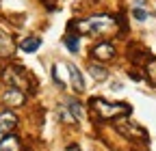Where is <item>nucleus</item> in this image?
Listing matches in <instances>:
<instances>
[{
  "label": "nucleus",
  "instance_id": "423d86ee",
  "mask_svg": "<svg viewBox=\"0 0 156 151\" xmlns=\"http://www.w3.org/2000/svg\"><path fill=\"white\" fill-rule=\"evenodd\" d=\"M91 56H93L95 61L106 63V61H111L113 56H115V45L108 43V41H102V43H98V45L91 48Z\"/></svg>",
  "mask_w": 156,
  "mask_h": 151
},
{
  "label": "nucleus",
  "instance_id": "f3484780",
  "mask_svg": "<svg viewBox=\"0 0 156 151\" xmlns=\"http://www.w3.org/2000/svg\"><path fill=\"white\" fill-rule=\"evenodd\" d=\"M58 115H61V121H65V123H74V121H76V119L69 115V110H61Z\"/></svg>",
  "mask_w": 156,
  "mask_h": 151
},
{
  "label": "nucleus",
  "instance_id": "a211bd4d",
  "mask_svg": "<svg viewBox=\"0 0 156 151\" xmlns=\"http://www.w3.org/2000/svg\"><path fill=\"white\" fill-rule=\"evenodd\" d=\"M65 151H83V149H80V147H78V145H69V147H67Z\"/></svg>",
  "mask_w": 156,
  "mask_h": 151
},
{
  "label": "nucleus",
  "instance_id": "39448f33",
  "mask_svg": "<svg viewBox=\"0 0 156 151\" xmlns=\"http://www.w3.org/2000/svg\"><path fill=\"white\" fill-rule=\"evenodd\" d=\"M117 129H119L124 136L132 138V140H147V132L141 125L132 123V121H117Z\"/></svg>",
  "mask_w": 156,
  "mask_h": 151
},
{
  "label": "nucleus",
  "instance_id": "f8f14e48",
  "mask_svg": "<svg viewBox=\"0 0 156 151\" xmlns=\"http://www.w3.org/2000/svg\"><path fill=\"white\" fill-rule=\"evenodd\" d=\"M89 73L93 76V78H95L98 82H104V80L108 78V71H106V67H100L98 63H91V65H89Z\"/></svg>",
  "mask_w": 156,
  "mask_h": 151
},
{
  "label": "nucleus",
  "instance_id": "20e7f679",
  "mask_svg": "<svg viewBox=\"0 0 156 151\" xmlns=\"http://www.w3.org/2000/svg\"><path fill=\"white\" fill-rule=\"evenodd\" d=\"M0 102H2L5 106H9V108H17V106H22L26 102V95H24L22 89L9 86V89H5L2 93H0Z\"/></svg>",
  "mask_w": 156,
  "mask_h": 151
},
{
  "label": "nucleus",
  "instance_id": "0eeeda50",
  "mask_svg": "<svg viewBox=\"0 0 156 151\" xmlns=\"http://www.w3.org/2000/svg\"><path fill=\"white\" fill-rule=\"evenodd\" d=\"M15 125H17V117L13 115L11 110L0 112V140L11 134V132L15 129Z\"/></svg>",
  "mask_w": 156,
  "mask_h": 151
},
{
  "label": "nucleus",
  "instance_id": "dca6fc26",
  "mask_svg": "<svg viewBox=\"0 0 156 151\" xmlns=\"http://www.w3.org/2000/svg\"><path fill=\"white\" fill-rule=\"evenodd\" d=\"M132 15H134V20H139V22L147 20V11H145V9H139V7L132 9Z\"/></svg>",
  "mask_w": 156,
  "mask_h": 151
},
{
  "label": "nucleus",
  "instance_id": "7ed1b4c3",
  "mask_svg": "<svg viewBox=\"0 0 156 151\" xmlns=\"http://www.w3.org/2000/svg\"><path fill=\"white\" fill-rule=\"evenodd\" d=\"M30 78L26 76V71L22 67H17V65H9L5 71H2V82L9 84V86H15V89H28V82Z\"/></svg>",
  "mask_w": 156,
  "mask_h": 151
},
{
  "label": "nucleus",
  "instance_id": "1a4fd4ad",
  "mask_svg": "<svg viewBox=\"0 0 156 151\" xmlns=\"http://www.w3.org/2000/svg\"><path fill=\"white\" fill-rule=\"evenodd\" d=\"M11 52H13V39L0 30V56H9Z\"/></svg>",
  "mask_w": 156,
  "mask_h": 151
},
{
  "label": "nucleus",
  "instance_id": "9b49d317",
  "mask_svg": "<svg viewBox=\"0 0 156 151\" xmlns=\"http://www.w3.org/2000/svg\"><path fill=\"white\" fill-rule=\"evenodd\" d=\"M0 151H20V140L15 136H5L0 140Z\"/></svg>",
  "mask_w": 156,
  "mask_h": 151
},
{
  "label": "nucleus",
  "instance_id": "6e6552de",
  "mask_svg": "<svg viewBox=\"0 0 156 151\" xmlns=\"http://www.w3.org/2000/svg\"><path fill=\"white\" fill-rule=\"evenodd\" d=\"M67 69H69V78H72V84H74V89H76V93H83L85 91V80H83V73H80V69H78L76 65H67Z\"/></svg>",
  "mask_w": 156,
  "mask_h": 151
},
{
  "label": "nucleus",
  "instance_id": "ddd939ff",
  "mask_svg": "<svg viewBox=\"0 0 156 151\" xmlns=\"http://www.w3.org/2000/svg\"><path fill=\"white\" fill-rule=\"evenodd\" d=\"M39 45H41V39H39V37H28V39H24L22 43H20V48H22L24 52H37Z\"/></svg>",
  "mask_w": 156,
  "mask_h": 151
},
{
  "label": "nucleus",
  "instance_id": "2eb2a0df",
  "mask_svg": "<svg viewBox=\"0 0 156 151\" xmlns=\"http://www.w3.org/2000/svg\"><path fill=\"white\" fill-rule=\"evenodd\" d=\"M63 41H65V45H67L69 52H78V37L76 35H67Z\"/></svg>",
  "mask_w": 156,
  "mask_h": 151
},
{
  "label": "nucleus",
  "instance_id": "f257e3e1",
  "mask_svg": "<svg viewBox=\"0 0 156 151\" xmlns=\"http://www.w3.org/2000/svg\"><path fill=\"white\" fill-rule=\"evenodd\" d=\"M91 108L95 112V117L102 119V121H113V119L130 115V106L128 104H113V102H106L102 97H93L91 99Z\"/></svg>",
  "mask_w": 156,
  "mask_h": 151
},
{
  "label": "nucleus",
  "instance_id": "4468645a",
  "mask_svg": "<svg viewBox=\"0 0 156 151\" xmlns=\"http://www.w3.org/2000/svg\"><path fill=\"white\" fill-rule=\"evenodd\" d=\"M145 73H147V78L156 84V59H150L145 63Z\"/></svg>",
  "mask_w": 156,
  "mask_h": 151
},
{
  "label": "nucleus",
  "instance_id": "f03ea898",
  "mask_svg": "<svg viewBox=\"0 0 156 151\" xmlns=\"http://www.w3.org/2000/svg\"><path fill=\"white\" fill-rule=\"evenodd\" d=\"M78 30L85 32V35H102L106 30L113 28V17L108 15H93L89 17V20H83V22H78Z\"/></svg>",
  "mask_w": 156,
  "mask_h": 151
},
{
  "label": "nucleus",
  "instance_id": "9d476101",
  "mask_svg": "<svg viewBox=\"0 0 156 151\" xmlns=\"http://www.w3.org/2000/svg\"><path fill=\"white\" fill-rule=\"evenodd\" d=\"M67 110H69V115L78 121V119H83V115H85V110H83V106H80V102H78L76 97H69L67 99Z\"/></svg>",
  "mask_w": 156,
  "mask_h": 151
}]
</instances>
